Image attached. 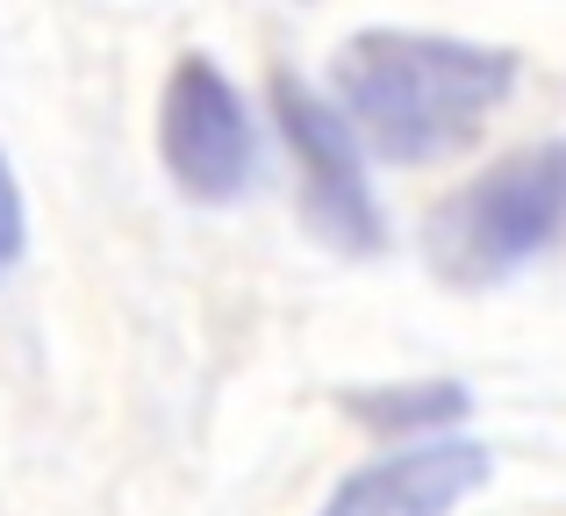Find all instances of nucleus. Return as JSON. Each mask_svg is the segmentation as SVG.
<instances>
[{"label": "nucleus", "mask_w": 566, "mask_h": 516, "mask_svg": "<svg viewBox=\"0 0 566 516\" xmlns=\"http://www.w3.org/2000/svg\"><path fill=\"white\" fill-rule=\"evenodd\" d=\"M265 108H273V129L287 144L294 172H302V215L331 252H380L387 223H380V194L374 172H366L359 137L345 129V115L331 108V94L302 80V72H273L265 80Z\"/></svg>", "instance_id": "nucleus-3"}, {"label": "nucleus", "mask_w": 566, "mask_h": 516, "mask_svg": "<svg viewBox=\"0 0 566 516\" xmlns=\"http://www.w3.org/2000/svg\"><path fill=\"white\" fill-rule=\"evenodd\" d=\"M566 238V137L502 151L423 215V265L444 287H502Z\"/></svg>", "instance_id": "nucleus-2"}, {"label": "nucleus", "mask_w": 566, "mask_h": 516, "mask_svg": "<svg viewBox=\"0 0 566 516\" xmlns=\"http://www.w3.org/2000/svg\"><path fill=\"white\" fill-rule=\"evenodd\" d=\"M495 474V452L481 438H430V445H387L359 474L331 488L316 516H452Z\"/></svg>", "instance_id": "nucleus-5"}, {"label": "nucleus", "mask_w": 566, "mask_h": 516, "mask_svg": "<svg viewBox=\"0 0 566 516\" xmlns=\"http://www.w3.org/2000/svg\"><path fill=\"white\" fill-rule=\"evenodd\" d=\"M158 158L187 201H237L259 172V123L216 57H180L158 94Z\"/></svg>", "instance_id": "nucleus-4"}, {"label": "nucleus", "mask_w": 566, "mask_h": 516, "mask_svg": "<svg viewBox=\"0 0 566 516\" xmlns=\"http://www.w3.org/2000/svg\"><path fill=\"white\" fill-rule=\"evenodd\" d=\"M516 86V51L438 29H359L331 57V108L387 166H438L488 129Z\"/></svg>", "instance_id": "nucleus-1"}, {"label": "nucleus", "mask_w": 566, "mask_h": 516, "mask_svg": "<svg viewBox=\"0 0 566 516\" xmlns=\"http://www.w3.org/2000/svg\"><path fill=\"white\" fill-rule=\"evenodd\" d=\"M345 409L380 438L430 445V438H452V423H467L473 394L459 388V380H409V388H352Z\"/></svg>", "instance_id": "nucleus-6"}, {"label": "nucleus", "mask_w": 566, "mask_h": 516, "mask_svg": "<svg viewBox=\"0 0 566 516\" xmlns=\"http://www.w3.org/2000/svg\"><path fill=\"white\" fill-rule=\"evenodd\" d=\"M29 252V201H22V180H14L8 151H0V280L22 265Z\"/></svg>", "instance_id": "nucleus-7"}]
</instances>
